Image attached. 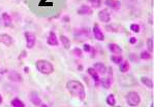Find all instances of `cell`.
<instances>
[{
  "label": "cell",
  "mask_w": 154,
  "mask_h": 107,
  "mask_svg": "<svg viewBox=\"0 0 154 107\" xmlns=\"http://www.w3.org/2000/svg\"><path fill=\"white\" fill-rule=\"evenodd\" d=\"M66 89L68 93L72 95V97L77 98L80 101H84L86 99V91H85V87L81 82L75 79L68 80L66 82Z\"/></svg>",
  "instance_id": "obj_1"
},
{
  "label": "cell",
  "mask_w": 154,
  "mask_h": 107,
  "mask_svg": "<svg viewBox=\"0 0 154 107\" xmlns=\"http://www.w3.org/2000/svg\"><path fill=\"white\" fill-rule=\"evenodd\" d=\"M35 67L38 70V72H41L42 74L45 75L52 74L54 72V70H55L53 64L48 60H44V59H41V60H37L35 62Z\"/></svg>",
  "instance_id": "obj_2"
},
{
  "label": "cell",
  "mask_w": 154,
  "mask_h": 107,
  "mask_svg": "<svg viewBox=\"0 0 154 107\" xmlns=\"http://www.w3.org/2000/svg\"><path fill=\"white\" fill-rule=\"evenodd\" d=\"M125 100H126V103L130 107H138L142 102L141 96L136 91H130L127 93L126 96H125Z\"/></svg>",
  "instance_id": "obj_3"
},
{
  "label": "cell",
  "mask_w": 154,
  "mask_h": 107,
  "mask_svg": "<svg viewBox=\"0 0 154 107\" xmlns=\"http://www.w3.org/2000/svg\"><path fill=\"white\" fill-rule=\"evenodd\" d=\"M73 35L77 40L84 41L91 37V31L89 30V28H77L73 31Z\"/></svg>",
  "instance_id": "obj_4"
},
{
  "label": "cell",
  "mask_w": 154,
  "mask_h": 107,
  "mask_svg": "<svg viewBox=\"0 0 154 107\" xmlns=\"http://www.w3.org/2000/svg\"><path fill=\"white\" fill-rule=\"evenodd\" d=\"M24 37L26 40V47L28 49H32L34 47L35 43H36V36L33 32L30 31H26L24 33Z\"/></svg>",
  "instance_id": "obj_5"
},
{
  "label": "cell",
  "mask_w": 154,
  "mask_h": 107,
  "mask_svg": "<svg viewBox=\"0 0 154 107\" xmlns=\"http://www.w3.org/2000/svg\"><path fill=\"white\" fill-rule=\"evenodd\" d=\"M108 76L106 78H103V79H100V85H103L105 89H110L111 85H113L114 82V78H113V71L111 68H109L108 70Z\"/></svg>",
  "instance_id": "obj_6"
},
{
  "label": "cell",
  "mask_w": 154,
  "mask_h": 107,
  "mask_svg": "<svg viewBox=\"0 0 154 107\" xmlns=\"http://www.w3.org/2000/svg\"><path fill=\"white\" fill-rule=\"evenodd\" d=\"M8 78L11 82H15V84H21L23 82V77L22 75L19 72H17L15 70H11L8 72Z\"/></svg>",
  "instance_id": "obj_7"
},
{
  "label": "cell",
  "mask_w": 154,
  "mask_h": 107,
  "mask_svg": "<svg viewBox=\"0 0 154 107\" xmlns=\"http://www.w3.org/2000/svg\"><path fill=\"white\" fill-rule=\"evenodd\" d=\"M28 99H29V101L31 102L34 106L38 107L42 104V100L36 92H30L29 95H28Z\"/></svg>",
  "instance_id": "obj_8"
},
{
  "label": "cell",
  "mask_w": 154,
  "mask_h": 107,
  "mask_svg": "<svg viewBox=\"0 0 154 107\" xmlns=\"http://www.w3.org/2000/svg\"><path fill=\"white\" fill-rule=\"evenodd\" d=\"M14 42H15V40L8 33H1L0 34V43L4 44L6 46H11L14 44Z\"/></svg>",
  "instance_id": "obj_9"
},
{
  "label": "cell",
  "mask_w": 154,
  "mask_h": 107,
  "mask_svg": "<svg viewBox=\"0 0 154 107\" xmlns=\"http://www.w3.org/2000/svg\"><path fill=\"white\" fill-rule=\"evenodd\" d=\"M92 33H93V36L96 40H98V41H103V40H105V34L103 33L100 27H99L97 24H94L93 29H92Z\"/></svg>",
  "instance_id": "obj_10"
},
{
  "label": "cell",
  "mask_w": 154,
  "mask_h": 107,
  "mask_svg": "<svg viewBox=\"0 0 154 107\" xmlns=\"http://www.w3.org/2000/svg\"><path fill=\"white\" fill-rule=\"evenodd\" d=\"M87 73L91 76V78L93 79L94 82V85H96V87H98L99 85H100V79L101 78L99 77V74L97 72H96V70L94 69L93 67H89L87 69Z\"/></svg>",
  "instance_id": "obj_11"
},
{
  "label": "cell",
  "mask_w": 154,
  "mask_h": 107,
  "mask_svg": "<svg viewBox=\"0 0 154 107\" xmlns=\"http://www.w3.org/2000/svg\"><path fill=\"white\" fill-rule=\"evenodd\" d=\"M47 43L51 46H59V39L54 31H50L49 36H48V38H47Z\"/></svg>",
  "instance_id": "obj_12"
},
{
  "label": "cell",
  "mask_w": 154,
  "mask_h": 107,
  "mask_svg": "<svg viewBox=\"0 0 154 107\" xmlns=\"http://www.w3.org/2000/svg\"><path fill=\"white\" fill-rule=\"evenodd\" d=\"M98 19L100 22L108 24L111 22V15L109 13L108 9H101L100 11L98 13Z\"/></svg>",
  "instance_id": "obj_13"
},
{
  "label": "cell",
  "mask_w": 154,
  "mask_h": 107,
  "mask_svg": "<svg viewBox=\"0 0 154 107\" xmlns=\"http://www.w3.org/2000/svg\"><path fill=\"white\" fill-rule=\"evenodd\" d=\"M93 13V9L91 6L87 5V4H83L78 8V15H82V16H91Z\"/></svg>",
  "instance_id": "obj_14"
},
{
  "label": "cell",
  "mask_w": 154,
  "mask_h": 107,
  "mask_svg": "<svg viewBox=\"0 0 154 107\" xmlns=\"http://www.w3.org/2000/svg\"><path fill=\"white\" fill-rule=\"evenodd\" d=\"M92 67L95 69L96 72H97L99 75H106V72H108V67H106L103 63H100V62L93 64V66H92Z\"/></svg>",
  "instance_id": "obj_15"
},
{
  "label": "cell",
  "mask_w": 154,
  "mask_h": 107,
  "mask_svg": "<svg viewBox=\"0 0 154 107\" xmlns=\"http://www.w3.org/2000/svg\"><path fill=\"white\" fill-rule=\"evenodd\" d=\"M1 21H2L3 26H5V27H9V26L13 25V19H11V15L8 13H2Z\"/></svg>",
  "instance_id": "obj_16"
},
{
  "label": "cell",
  "mask_w": 154,
  "mask_h": 107,
  "mask_svg": "<svg viewBox=\"0 0 154 107\" xmlns=\"http://www.w3.org/2000/svg\"><path fill=\"white\" fill-rule=\"evenodd\" d=\"M108 47H109V51L114 55H121L122 54L121 46H118L117 43H109Z\"/></svg>",
  "instance_id": "obj_17"
},
{
  "label": "cell",
  "mask_w": 154,
  "mask_h": 107,
  "mask_svg": "<svg viewBox=\"0 0 154 107\" xmlns=\"http://www.w3.org/2000/svg\"><path fill=\"white\" fill-rule=\"evenodd\" d=\"M106 4L113 10H118L120 8V2L117 0H106Z\"/></svg>",
  "instance_id": "obj_18"
},
{
  "label": "cell",
  "mask_w": 154,
  "mask_h": 107,
  "mask_svg": "<svg viewBox=\"0 0 154 107\" xmlns=\"http://www.w3.org/2000/svg\"><path fill=\"white\" fill-rule=\"evenodd\" d=\"M59 42L62 43V46L64 49H70V40L66 35H60V39H59Z\"/></svg>",
  "instance_id": "obj_19"
},
{
  "label": "cell",
  "mask_w": 154,
  "mask_h": 107,
  "mask_svg": "<svg viewBox=\"0 0 154 107\" xmlns=\"http://www.w3.org/2000/svg\"><path fill=\"white\" fill-rule=\"evenodd\" d=\"M119 69H120V72L127 73L130 70V64H129V62L123 60L121 62V64H119Z\"/></svg>",
  "instance_id": "obj_20"
},
{
  "label": "cell",
  "mask_w": 154,
  "mask_h": 107,
  "mask_svg": "<svg viewBox=\"0 0 154 107\" xmlns=\"http://www.w3.org/2000/svg\"><path fill=\"white\" fill-rule=\"evenodd\" d=\"M141 82L143 85H145L148 89H152L153 88V82L150 77H147V76H142L141 77Z\"/></svg>",
  "instance_id": "obj_21"
},
{
  "label": "cell",
  "mask_w": 154,
  "mask_h": 107,
  "mask_svg": "<svg viewBox=\"0 0 154 107\" xmlns=\"http://www.w3.org/2000/svg\"><path fill=\"white\" fill-rule=\"evenodd\" d=\"M106 29L108 30V31H110V32L117 33V32H121L123 28L120 27L119 25H116V24H114V25H108L106 27Z\"/></svg>",
  "instance_id": "obj_22"
},
{
  "label": "cell",
  "mask_w": 154,
  "mask_h": 107,
  "mask_svg": "<svg viewBox=\"0 0 154 107\" xmlns=\"http://www.w3.org/2000/svg\"><path fill=\"white\" fill-rule=\"evenodd\" d=\"M106 103H108L109 106H115L116 103H117V100H116V97L114 94H109L108 97H106Z\"/></svg>",
  "instance_id": "obj_23"
},
{
  "label": "cell",
  "mask_w": 154,
  "mask_h": 107,
  "mask_svg": "<svg viewBox=\"0 0 154 107\" xmlns=\"http://www.w3.org/2000/svg\"><path fill=\"white\" fill-rule=\"evenodd\" d=\"M11 105L13 107H26L24 102H23L21 99H19V98H14L13 100H11Z\"/></svg>",
  "instance_id": "obj_24"
},
{
  "label": "cell",
  "mask_w": 154,
  "mask_h": 107,
  "mask_svg": "<svg viewBox=\"0 0 154 107\" xmlns=\"http://www.w3.org/2000/svg\"><path fill=\"white\" fill-rule=\"evenodd\" d=\"M111 61H112L114 64H116V65H119L123 61V57L121 55H112V56H111Z\"/></svg>",
  "instance_id": "obj_25"
},
{
  "label": "cell",
  "mask_w": 154,
  "mask_h": 107,
  "mask_svg": "<svg viewBox=\"0 0 154 107\" xmlns=\"http://www.w3.org/2000/svg\"><path fill=\"white\" fill-rule=\"evenodd\" d=\"M140 58H141L142 60H145V61L151 60V59H152V54L148 51H143L141 54H140Z\"/></svg>",
  "instance_id": "obj_26"
},
{
  "label": "cell",
  "mask_w": 154,
  "mask_h": 107,
  "mask_svg": "<svg viewBox=\"0 0 154 107\" xmlns=\"http://www.w3.org/2000/svg\"><path fill=\"white\" fill-rule=\"evenodd\" d=\"M72 54L75 55L77 58H80L82 59L83 57H84V54H83V51L80 47H75V49H72Z\"/></svg>",
  "instance_id": "obj_27"
},
{
  "label": "cell",
  "mask_w": 154,
  "mask_h": 107,
  "mask_svg": "<svg viewBox=\"0 0 154 107\" xmlns=\"http://www.w3.org/2000/svg\"><path fill=\"white\" fill-rule=\"evenodd\" d=\"M147 51L150 52L151 54L153 53V39L152 37H149L148 40H147Z\"/></svg>",
  "instance_id": "obj_28"
},
{
  "label": "cell",
  "mask_w": 154,
  "mask_h": 107,
  "mask_svg": "<svg viewBox=\"0 0 154 107\" xmlns=\"http://www.w3.org/2000/svg\"><path fill=\"white\" fill-rule=\"evenodd\" d=\"M90 3L92 4V7L99 8L101 6V0H88Z\"/></svg>",
  "instance_id": "obj_29"
},
{
  "label": "cell",
  "mask_w": 154,
  "mask_h": 107,
  "mask_svg": "<svg viewBox=\"0 0 154 107\" xmlns=\"http://www.w3.org/2000/svg\"><path fill=\"white\" fill-rule=\"evenodd\" d=\"M130 30L134 33H139L140 31H141V26H140L139 24H131V25H130Z\"/></svg>",
  "instance_id": "obj_30"
},
{
  "label": "cell",
  "mask_w": 154,
  "mask_h": 107,
  "mask_svg": "<svg viewBox=\"0 0 154 107\" xmlns=\"http://www.w3.org/2000/svg\"><path fill=\"white\" fill-rule=\"evenodd\" d=\"M91 49H92V46H90L89 43H85L84 46H83V49L82 51L83 52H85V53H90V51H91Z\"/></svg>",
  "instance_id": "obj_31"
},
{
  "label": "cell",
  "mask_w": 154,
  "mask_h": 107,
  "mask_svg": "<svg viewBox=\"0 0 154 107\" xmlns=\"http://www.w3.org/2000/svg\"><path fill=\"white\" fill-rule=\"evenodd\" d=\"M137 41H138V40H137V37H130L129 38V43L130 44H136L137 43Z\"/></svg>",
  "instance_id": "obj_32"
},
{
  "label": "cell",
  "mask_w": 154,
  "mask_h": 107,
  "mask_svg": "<svg viewBox=\"0 0 154 107\" xmlns=\"http://www.w3.org/2000/svg\"><path fill=\"white\" fill-rule=\"evenodd\" d=\"M130 59H131V60L134 61V62H138V60H139L138 58H136V56H134V54H131V55H130Z\"/></svg>",
  "instance_id": "obj_33"
},
{
  "label": "cell",
  "mask_w": 154,
  "mask_h": 107,
  "mask_svg": "<svg viewBox=\"0 0 154 107\" xmlns=\"http://www.w3.org/2000/svg\"><path fill=\"white\" fill-rule=\"evenodd\" d=\"M27 55H26V51H23L22 53H21L20 55V57H19V59H21V58H24V57H26Z\"/></svg>",
  "instance_id": "obj_34"
},
{
  "label": "cell",
  "mask_w": 154,
  "mask_h": 107,
  "mask_svg": "<svg viewBox=\"0 0 154 107\" xmlns=\"http://www.w3.org/2000/svg\"><path fill=\"white\" fill-rule=\"evenodd\" d=\"M2 102H3V98H2V95L0 94V104H2Z\"/></svg>",
  "instance_id": "obj_35"
},
{
  "label": "cell",
  "mask_w": 154,
  "mask_h": 107,
  "mask_svg": "<svg viewBox=\"0 0 154 107\" xmlns=\"http://www.w3.org/2000/svg\"><path fill=\"white\" fill-rule=\"evenodd\" d=\"M39 107H49V106H48V105H47V104H44V103H42V105H41V106H39Z\"/></svg>",
  "instance_id": "obj_36"
},
{
  "label": "cell",
  "mask_w": 154,
  "mask_h": 107,
  "mask_svg": "<svg viewBox=\"0 0 154 107\" xmlns=\"http://www.w3.org/2000/svg\"><path fill=\"white\" fill-rule=\"evenodd\" d=\"M24 69H25V72H26V73H28V72H29V69H28V67H25Z\"/></svg>",
  "instance_id": "obj_37"
},
{
  "label": "cell",
  "mask_w": 154,
  "mask_h": 107,
  "mask_svg": "<svg viewBox=\"0 0 154 107\" xmlns=\"http://www.w3.org/2000/svg\"><path fill=\"white\" fill-rule=\"evenodd\" d=\"M78 69H79L80 71H82V69H83V66L81 65V66H79V67H78Z\"/></svg>",
  "instance_id": "obj_38"
},
{
  "label": "cell",
  "mask_w": 154,
  "mask_h": 107,
  "mask_svg": "<svg viewBox=\"0 0 154 107\" xmlns=\"http://www.w3.org/2000/svg\"><path fill=\"white\" fill-rule=\"evenodd\" d=\"M0 79H1V73H0Z\"/></svg>",
  "instance_id": "obj_39"
},
{
  "label": "cell",
  "mask_w": 154,
  "mask_h": 107,
  "mask_svg": "<svg viewBox=\"0 0 154 107\" xmlns=\"http://www.w3.org/2000/svg\"><path fill=\"white\" fill-rule=\"evenodd\" d=\"M116 107H121V106H116Z\"/></svg>",
  "instance_id": "obj_40"
}]
</instances>
